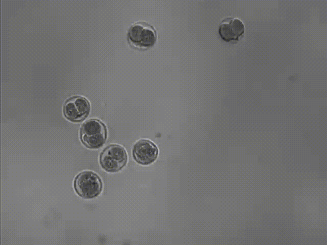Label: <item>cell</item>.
<instances>
[{"instance_id":"obj_5","label":"cell","mask_w":327,"mask_h":245,"mask_svg":"<svg viewBox=\"0 0 327 245\" xmlns=\"http://www.w3.org/2000/svg\"><path fill=\"white\" fill-rule=\"evenodd\" d=\"M90 105L84 97L74 96L68 99L64 104L63 112L69 120L79 122L83 120L88 114Z\"/></svg>"},{"instance_id":"obj_2","label":"cell","mask_w":327,"mask_h":245,"mask_svg":"<svg viewBox=\"0 0 327 245\" xmlns=\"http://www.w3.org/2000/svg\"><path fill=\"white\" fill-rule=\"evenodd\" d=\"M74 187L76 193L84 199H92L98 196L102 190L101 178L91 171H84L74 180Z\"/></svg>"},{"instance_id":"obj_6","label":"cell","mask_w":327,"mask_h":245,"mask_svg":"<svg viewBox=\"0 0 327 245\" xmlns=\"http://www.w3.org/2000/svg\"><path fill=\"white\" fill-rule=\"evenodd\" d=\"M158 154L157 146L148 140H141L133 146V158L137 163L142 165L153 163L156 159Z\"/></svg>"},{"instance_id":"obj_4","label":"cell","mask_w":327,"mask_h":245,"mask_svg":"<svg viewBox=\"0 0 327 245\" xmlns=\"http://www.w3.org/2000/svg\"><path fill=\"white\" fill-rule=\"evenodd\" d=\"M157 38L154 28L144 21L132 24L128 31V38L134 44L141 47H148L155 42Z\"/></svg>"},{"instance_id":"obj_7","label":"cell","mask_w":327,"mask_h":245,"mask_svg":"<svg viewBox=\"0 0 327 245\" xmlns=\"http://www.w3.org/2000/svg\"><path fill=\"white\" fill-rule=\"evenodd\" d=\"M245 27L239 18L228 16L224 17L219 26V33L221 38L225 41L238 40L244 32Z\"/></svg>"},{"instance_id":"obj_1","label":"cell","mask_w":327,"mask_h":245,"mask_svg":"<svg viewBox=\"0 0 327 245\" xmlns=\"http://www.w3.org/2000/svg\"><path fill=\"white\" fill-rule=\"evenodd\" d=\"M107 131L105 125L100 120L91 119L85 122L80 131L81 141L90 149H98L106 141Z\"/></svg>"},{"instance_id":"obj_3","label":"cell","mask_w":327,"mask_h":245,"mask_svg":"<svg viewBox=\"0 0 327 245\" xmlns=\"http://www.w3.org/2000/svg\"><path fill=\"white\" fill-rule=\"evenodd\" d=\"M127 154L121 145L111 144L106 147L101 153L100 163L102 167L109 172L120 170L126 164Z\"/></svg>"}]
</instances>
